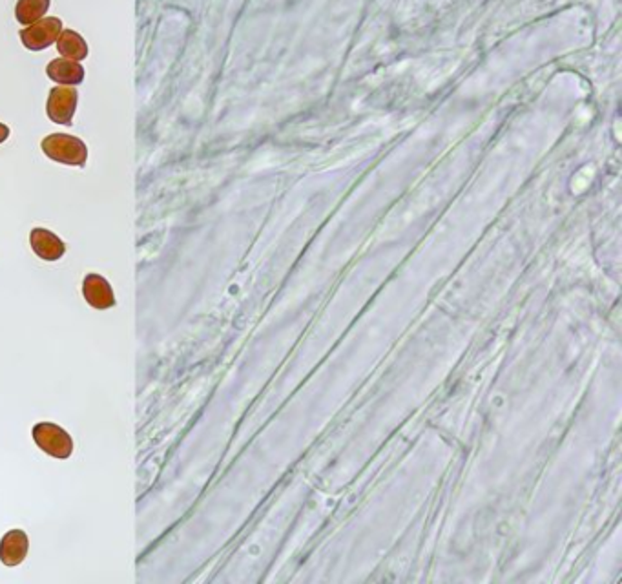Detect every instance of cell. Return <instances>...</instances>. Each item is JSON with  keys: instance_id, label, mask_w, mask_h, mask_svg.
<instances>
[{"instance_id": "obj_11", "label": "cell", "mask_w": 622, "mask_h": 584, "mask_svg": "<svg viewBox=\"0 0 622 584\" xmlns=\"http://www.w3.org/2000/svg\"><path fill=\"white\" fill-rule=\"evenodd\" d=\"M10 137V128L6 125L0 123V145H3Z\"/></svg>"}, {"instance_id": "obj_7", "label": "cell", "mask_w": 622, "mask_h": 584, "mask_svg": "<svg viewBox=\"0 0 622 584\" xmlns=\"http://www.w3.org/2000/svg\"><path fill=\"white\" fill-rule=\"evenodd\" d=\"M28 548V535L23 530H12L0 541V560L6 566H19L26 559Z\"/></svg>"}, {"instance_id": "obj_4", "label": "cell", "mask_w": 622, "mask_h": 584, "mask_svg": "<svg viewBox=\"0 0 622 584\" xmlns=\"http://www.w3.org/2000/svg\"><path fill=\"white\" fill-rule=\"evenodd\" d=\"M62 32V21L57 17H42L41 21L21 30V41L30 52H42L57 42Z\"/></svg>"}, {"instance_id": "obj_9", "label": "cell", "mask_w": 622, "mask_h": 584, "mask_svg": "<svg viewBox=\"0 0 622 584\" xmlns=\"http://www.w3.org/2000/svg\"><path fill=\"white\" fill-rule=\"evenodd\" d=\"M57 50L64 59L70 61H84L88 57V44L80 33L73 30H62L57 39Z\"/></svg>"}, {"instance_id": "obj_2", "label": "cell", "mask_w": 622, "mask_h": 584, "mask_svg": "<svg viewBox=\"0 0 622 584\" xmlns=\"http://www.w3.org/2000/svg\"><path fill=\"white\" fill-rule=\"evenodd\" d=\"M33 440L35 444L48 453L50 457L55 458H70L73 453V440L71 437L59 426L52 424V422H39L35 424L33 431Z\"/></svg>"}, {"instance_id": "obj_6", "label": "cell", "mask_w": 622, "mask_h": 584, "mask_svg": "<svg viewBox=\"0 0 622 584\" xmlns=\"http://www.w3.org/2000/svg\"><path fill=\"white\" fill-rule=\"evenodd\" d=\"M30 243L33 252L44 261H57L64 256V241L46 229H33L30 234Z\"/></svg>"}, {"instance_id": "obj_5", "label": "cell", "mask_w": 622, "mask_h": 584, "mask_svg": "<svg viewBox=\"0 0 622 584\" xmlns=\"http://www.w3.org/2000/svg\"><path fill=\"white\" fill-rule=\"evenodd\" d=\"M82 295L84 300L88 302L90 307L107 311L116 306V297L112 285L108 283L107 278H102L100 274H88L82 283Z\"/></svg>"}, {"instance_id": "obj_3", "label": "cell", "mask_w": 622, "mask_h": 584, "mask_svg": "<svg viewBox=\"0 0 622 584\" xmlns=\"http://www.w3.org/2000/svg\"><path fill=\"white\" fill-rule=\"evenodd\" d=\"M79 93L71 86H55L50 89V97L46 103V112L50 121L64 127H71L73 116L77 110Z\"/></svg>"}, {"instance_id": "obj_1", "label": "cell", "mask_w": 622, "mask_h": 584, "mask_svg": "<svg viewBox=\"0 0 622 584\" xmlns=\"http://www.w3.org/2000/svg\"><path fill=\"white\" fill-rule=\"evenodd\" d=\"M42 152L52 159L61 165L68 166H84L88 159V148L84 141H80L75 136L68 134H52L42 139L41 143Z\"/></svg>"}, {"instance_id": "obj_10", "label": "cell", "mask_w": 622, "mask_h": 584, "mask_svg": "<svg viewBox=\"0 0 622 584\" xmlns=\"http://www.w3.org/2000/svg\"><path fill=\"white\" fill-rule=\"evenodd\" d=\"M52 0H19L15 6V19L19 24L30 26L46 15Z\"/></svg>"}, {"instance_id": "obj_8", "label": "cell", "mask_w": 622, "mask_h": 584, "mask_svg": "<svg viewBox=\"0 0 622 584\" xmlns=\"http://www.w3.org/2000/svg\"><path fill=\"white\" fill-rule=\"evenodd\" d=\"M48 77L59 86H77L84 80V68L77 61L53 59L46 68Z\"/></svg>"}]
</instances>
